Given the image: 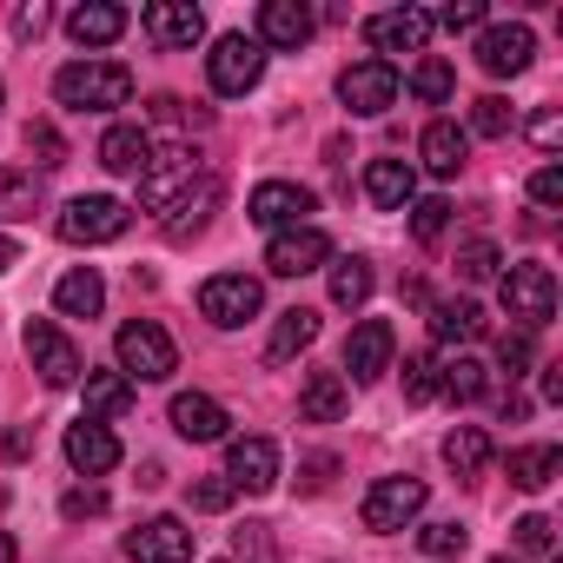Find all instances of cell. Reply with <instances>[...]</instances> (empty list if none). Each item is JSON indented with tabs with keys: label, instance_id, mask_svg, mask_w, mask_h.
I'll use <instances>...</instances> for the list:
<instances>
[{
	"label": "cell",
	"instance_id": "obj_1",
	"mask_svg": "<svg viewBox=\"0 0 563 563\" xmlns=\"http://www.w3.org/2000/svg\"><path fill=\"white\" fill-rule=\"evenodd\" d=\"M54 100L67 113H113V107L133 100V74L120 60H74V67L54 74Z\"/></svg>",
	"mask_w": 563,
	"mask_h": 563
},
{
	"label": "cell",
	"instance_id": "obj_2",
	"mask_svg": "<svg viewBox=\"0 0 563 563\" xmlns=\"http://www.w3.org/2000/svg\"><path fill=\"white\" fill-rule=\"evenodd\" d=\"M113 358H120V378H126V385H159V378H173V372H179V345H173V339H166V325H153V319L120 325Z\"/></svg>",
	"mask_w": 563,
	"mask_h": 563
},
{
	"label": "cell",
	"instance_id": "obj_3",
	"mask_svg": "<svg viewBox=\"0 0 563 563\" xmlns=\"http://www.w3.org/2000/svg\"><path fill=\"white\" fill-rule=\"evenodd\" d=\"M497 292H504V312L523 332H543L556 319V278H550V265H510L497 278Z\"/></svg>",
	"mask_w": 563,
	"mask_h": 563
},
{
	"label": "cell",
	"instance_id": "obj_4",
	"mask_svg": "<svg viewBox=\"0 0 563 563\" xmlns=\"http://www.w3.org/2000/svg\"><path fill=\"white\" fill-rule=\"evenodd\" d=\"M126 225H133V212H126L113 192H80V199L60 206V239H67V245H107V239H120Z\"/></svg>",
	"mask_w": 563,
	"mask_h": 563
},
{
	"label": "cell",
	"instance_id": "obj_5",
	"mask_svg": "<svg viewBox=\"0 0 563 563\" xmlns=\"http://www.w3.org/2000/svg\"><path fill=\"white\" fill-rule=\"evenodd\" d=\"M206 80H212V93H225V100L252 93V87L265 80V47H258V41H245V34L212 41V54H206Z\"/></svg>",
	"mask_w": 563,
	"mask_h": 563
},
{
	"label": "cell",
	"instance_id": "obj_6",
	"mask_svg": "<svg viewBox=\"0 0 563 563\" xmlns=\"http://www.w3.org/2000/svg\"><path fill=\"white\" fill-rule=\"evenodd\" d=\"M199 173H206V166H199L192 146H159V153L146 159V173H140V206H146V212H166L179 192H192Z\"/></svg>",
	"mask_w": 563,
	"mask_h": 563
},
{
	"label": "cell",
	"instance_id": "obj_7",
	"mask_svg": "<svg viewBox=\"0 0 563 563\" xmlns=\"http://www.w3.org/2000/svg\"><path fill=\"white\" fill-rule=\"evenodd\" d=\"M258 306H265V292H258V278H245V272H219V278H206V286H199V312L219 332L258 319Z\"/></svg>",
	"mask_w": 563,
	"mask_h": 563
},
{
	"label": "cell",
	"instance_id": "obj_8",
	"mask_svg": "<svg viewBox=\"0 0 563 563\" xmlns=\"http://www.w3.org/2000/svg\"><path fill=\"white\" fill-rule=\"evenodd\" d=\"M319 265H332V239H325L319 225L272 232V245H265V272H272V278H306V272H319Z\"/></svg>",
	"mask_w": 563,
	"mask_h": 563
},
{
	"label": "cell",
	"instance_id": "obj_9",
	"mask_svg": "<svg viewBox=\"0 0 563 563\" xmlns=\"http://www.w3.org/2000/svg\"><path fill=\"white\" fill-rule=\"evenodd\" d=\"M27 358H34V372L54 385V391H67V385H80V352H74V339L54 325V319H27Z\"/></svg>",
	"mask_w": 563,
	"mask_h": 563
},
{
	"label": "cell",
	"instance_id": "obj_10",
	"mask_svg": "<svg viewBox=\"0 0 563 563\" xmlns=\"http://www.w3.org/2000/svg\"><path fill=\"white\" fill-rule=\"evenodd\" d=\"M339 100L352 107V113H385V107H398V67L391 60H358V67H345L339 74Z\"/></svg>",
	"mask_w": 563,
	"mask_h": 563
},
{
	"label": "cell",
	"instance_id": "obj_11",
	"mask_svg": "<svg viewBox=\"0 0 563 563\" xmlns=\"http://www.w3.org/2000/svg\"><path fill=\"white\" fill-rule=\"evenodd\" d=\"M424 510V477H378L365 490V530H405Z\"/></svg>",
	"mask_w": 563,
	"mask_h": 563
},
{
	"label": "cell",
	"instance_id": "obj_12",
	"mask_svg": "<svg viewBox=\"0 0 563 563\" xmlns=\"http://www.w3.org/2000/svg\"><path fill=\"white\" fill-rule=\"evenodd\" d=\"M306 212H312V192L292 186V179H265V186L245 199V219L265 225V232H292V225H306Z\"/></svg>",
	"mask_w": 563,
	"mask_h": 563
},
{
	"label": "cell",
	"instance_id": "obj_13",
	"mask_svg": "<svg viewBox=\"0 0 563 563\" xmlns=\"http://www.w3.org/2000/svg\"><path fill=\"white\" fill-rule=\"evenodd\" d=\"M365 41H372V60H385V54H424V41H431V14H424V8L372 14V21H365Z\"/></svg>",
	"mask_w": 563,
	"mask_h": 563
},
{
	"label": "cell",
	"instance_id": "obj_14",
	"mask_svg": "<svg viewBox=\"0 0 563 563\" xmlns=\"http://www.w3.org/2000/svg\"><path fill=\"white\" fill-rule=\"evenodd\" d=\"M391 352H398V332H391L385 319H365V325L345 339V372H352V385H378V378L391 372Z\"/></svg>",
	"mask_w": 563,
	"mask_h": 563
},
{
	"label": "cell",
	"instance_id": "obj_15",
	"mask_svg": "<svg viewBox=\"0 0 563 563\" xmlns=\"http://www.w3.org/2000/svg\"><path fill=\"white\" fill-rule=\"evenodd\" d=\"M126 556L133 563H192V530L179 517H146L140 530H126Z\"/></svg>",
	"mask_w": 563,
	"mask_h": 563
},
{
	"label": "cell",
	"instance_id": "obj_16",
	"mask_svg": "<svg viewBox=\"0 0 563 563\" xmlns=\"http://www.w3.org/2000/svg\"><path fill=\"white\" fill-rule=\"evenodd\" d=\"M225 484L232 490H272L278 484V444L272 438H232V451H225Z\"/></svg>",
	"mask_w": 563,
	"mask_h": 563
},
{
	"label": "cell",
	"instance_id": "obj_17",
	"mask_svg": "<svg viewBox=\"0 0 563 563\" xmlns=\"http://www.w3.org/2000/svg\"><path fill=\"white\" fill-rule=\"evenodd\" d=\"M537 60V41H530V27H484L477 34V67L484 74H497V80H510V74H523Z\"/></svg>",
	"mask_w": 563,
	"mask_h": 563
},
{
	"label": "cell",
	"instance_id": "obj_18",
	"mask_svg": "<svg viewBox=\"0 0 563 563\" xmlns=\"http://www.w3.org/2000/svg\"><path fill=\"white\" fill-rule=\"evenodd\" d=\"M212 212H219V179H212V173H199V179H192V192H179V199L159 212V225H166V239H173V245H186L192 232H206V219H212Z\"/></svg>",
	"mask_w": 563,
	"mask_h": 563
},
{
	"label": "cell",
	"instance_id": "obj_19",
	"mask_svg": "<svg viewBox=\"0 0 563 563\" xmlns=\"http://www.w3.org/2000/svg\"><path fill=\"white\" fill-rule=\"evenodd\" d=\"M140 27H146V41H159V47H192V41L206 34V14L192 8V0H153V8L140 14Z\"/></svg>",
	"mask_w": 563,
	"mask_h": 563
},
{
	"label": "cell",
	"instance_id": "obj_20",
	"mask_svg": "<svg viewBox=\"0 0 563 563\" xmlns=\"http://www.w3.org/2000/svg\"><path fill=\"white\" fill-rule=\"evenodd\" d=\"M67 464H74L80 477H107V471L120 464V438H113V424L80 418V424L67 431Z\"/></svg>",
	"mask_w": 563,
	"mask_h": 563
},
{
	"label": "cell",
	"instance_id": "obj_21",
	"mask_svg": "<svg viewBox=\"0 0 563 563\" xmlns=\"http://www.w3.org/2000/svg\"><path fill=\"white\" fill-rule=\"evenodd\" d=\"M306 41H312V8H299V0H265L258 8V47L299 54Z\"/></svg>",
	"mask_w": 563,
	"mask_h": 563
},
{
	"label": "cell",
	"instance_id": "obj_22",
	"mask_svg": "<svg viewBox=\"0 0 563 563\" xmlns=\"http://www.w3.org/2000/svg\"><path fill=\"white\" fill-rule=\"evenodd\" d=\"M418 159H424L438 179H457V173H464V159H471V133H464L457 120H431V126H424V140H418Z\"/></svg>",
	"mask_w": 563,
	"mask_h": 563
},
{
	"label": "cell",
	"instance_id": "obj_23",
	"mask_svg": "<svg viewBox=\"0 0 563 563\" xmlns=\"http://www.w3.org/2000/svg\"><path fill=\"white\" fill-rule=\"evenodd\" d=\"M365 199H372L378 212H405V206L418 199V173H411L405 159H372V166H365Z\"/></svg>",
	"mask_w": 563,
	"mask_h": 563
},
{
	"label": "cell",
	"instance_id": "obj_24",
	"mask_svg": "<svg viewBox=\"0 0 563 563\" xmlns=\"http://www.w3.org/2000/svg\"><path fill=\"white\" fill-rule=\"evenodd\" d=\"M225 405L219 398H206V391H179L173 398V431L179 438H192V444H212V438H225Z\"/></svg>",
	"mask_w": 563,
	"mask_h": 563
},
{
	"label": "cell",
	"instance_id": "obj_25",
	"mask_svg": "<svg viewBox=\"0 0 563 563\" xmlns=\"http://www.w3.org/2000/svg\"><path fill=\"white\" fill-rule=\"evenodd\" d=\"M54 306H60V319H100V306H107V278H100L93 265H74L60 286H54Z\"/></svg>",
	"mask_w": 563,
	"mask_h": 563
},
{
	"label": "cell",
	"instance_id": "obj_26",
	"mask_svg": "<svg viewBox=\"0 0 563 563\" xmlns=\"http://www.w3.org/2000/svg\"><path fill=\"white\" fill-rule=\"evenodd\" d=\"M67 34H74L80 47H113V41L126 34V8H113V0H87V8L67 14Z\"/></svg>",
	"mask_w": 563,
	"mask_h": 563
},
{
	"label": "cell",
	"instance_id": "obj_27",
	"mask_svg": "<svg viewBox=\"0 0 563 563\" xmlns=\"http://www.w3.org/2000/svg\"><path fill=\"white\" fill-rule=\"evenodd\" d=\"M312 339H319V312H312V306L278 312V325H272V339H265V365H286V358H299Z\"/></svg>",
	"mask_w": 563,
	"mask_h": 563
},
{
	"label": "cell",
	"instance_id": "obj_28",
	"mask_svg": "<svg viewBox=\"0 0 563 563\" xmlns=\"http://www.w3.org/2000/svg\"><path fill=\"white\" fill-rule=\"evenodd\" d=\"M146 159H153V133L146 126H107V140H100V166L107 173H146Z\"/></svg>",
	"mask_w": 563,
	"mask_h": 563
},
{
	"label": "cell",
	"instance_id": "obj_29",
	"mask_svg": "<svg viewBox=\"0 0 563 563\" xmlns=\"http://www.w3.org/2000/svg\"><path fill=\"white\" fill-rule=\"evenodd\" d=\"M431 339L438 345H471V339H484V312L471 299H438L431 306Z\"/></svg>",
	"mask_w": 563,
	"mask_h": 563
},
{
	"label": "cell",
	"instance_id": "obj_30",
	"mask_svg": "<svg viewBox=\"0 0 563 563\" xmlns=\"http://www.w3.org/2000/svg\"><path fill=\"white\" fill-rule=\"evenodd\" d=\"M345 405H352V385H345L339 372H312V378H306V391H299V411H306L312 424L345 418Z\"/></svg>",
	"mask_w": 563,
	"mask_h": 563
},
{
	"label": "cell",
	"instance_id": "obj_31",
	"mask_svg": "<svg viewBox=\"0 0 563 563\" xmlns=\"http://www.w3.org/2000/svg\"><path fill=\"white\" fill-rule=\"evenodd\" d=\"M133 411V385L120 372H87V418L107 424V418H126Z\"/></svg>",
	"mask_w": 563,
	"mask_h": 563
},
{
	"label": "cell",
	"instance_id": "obj_32",
	"mask_svg": "<svg viewBox=\"0 0 563 563\" xmlns=\"http://www.w3.org/2000/svg\"><path fill=\"white\" fill-rule=\"evenodd\" d=\"M556 471H563V451H556V444H523V451H510V484H517V490H543Z\"/></svg>",
	"mask_w": 563,
	"mask_h": 563
},
{
	"label": "cell",
	"instance_id": "obj_33",
	"mask_svg": "<svg viewBox=\"0 0 563 563\" xmlns=\"http://www.w3.org/2000/svg\"><path fill=\"white\" fill-rule=\"evenodd\" d=\"M372 299V265L358 258V252H345V258H332V306H345V312H358Z\"/></svg>",
	"mask_w": 563,
	"mask_h": 563
},
{
	"label": "cell",
	"instance_id": "obj_34",
	"mask_svg": "<svg viewBox=\"0 0 563 563\" xmlns=\"http://www.w3.org/2000/svg\"><path fill=\"white\" fill-rule=\"evenodd\" d=\"M444 464H451L457 477H477V471L490 464V438H484V424H457V431L444 438Z\"/></svg>",
	"mask_w": 563,
	"mask_h": 563
},
{
	"label": "cell",
	"instance_id": "obj_35",
	"mask_svg": "<svg viewBox=\"0 0 563 563\" xmlns=\"http://www.w3.org/2000/svg\"><path fill=\"white\" fill-rule=\"evenodd\" d=\"M41 212V179L21 166H0V219H34Z\"/></svg>",
	"mask_w": 563,
	"mask_h": 563
},
{
	"label": "cell",
	"instance_id": "obj_36",
	"mask_svg": "<svg viewBox=\"0 0 563 563\" xmlns=\"http://www.w3.org/2000/svg\"><path fill=\"white\" fill-rule=\"evenodd\" d=\"M484 385H490V378H484V365H477L471 352H457L451 365H438V391H444V398H457V405H477V398H484Z\"/></svg>",
	"mask_w": 563,
	"mask_h": 563
},
{
	"label": "cell",
	"instance_id": "obj_37",
	"mask_svg": "<svg viewBox=\"0 0 563 563\" xmlns=\"http://www.w3.org/2000/svg\"><path fill=\"white\" fill-rule=\"evenodd\" d=\"M451 87H457V74H451V60H444V54H424V60L411 67V93H418L424 107H444V100H451Z\"/></svg>",
	"mask_w": 563,
	"mask_h": 563
},
{
	"label": "cell",
	"instance_id": "obj_38",
	"mask_svg": "<svg viewBox=\"0 0 563 563\" xmlns=\"http://www.w3.org/2000/svg\"><path fill=\"white\" fill-rule=\"evenodd\" d=\"M517 126V113H510V100H497V93H484L477 107H471V133H484V140H504Z\"/></svg>",
	"mask_w": 563,
	"mask_h": 563
},
{
	"label": "cell",
	"instance_id": "obj_39",
	"mask_svg": "<svg viewBox=\"0 0 563 563\" xmlns=\"http://www.w3.org/2000/svg\"><path fill=\"white\" fill-rule=\"evenodd\" d=\"M418 543H424V556H431V563H451V556H464V543H471V537H464V523H424V530H418Z\"/></svg>",
	"mask_w": 563,
	"mask_h": 563
},
{
	"label": "cell",
	"instance_id": "obj_40",
	"mask_svg": "<svg viewBox=\"0 0 563 563\" xmlns=\"http://www.w3.org/2000/svg\"><path fill=\"white\" fill-rule=\"evenodd\" d=\"M405 398H411V405L438 398V358H431V352H411V358H405Z\"/></svg>",
	"mask_w": 563,
	"mask_h": 563
},
{
	"label": "cell",
	"instance_id": "obj_41",
	"mask_svg": "<svg viewBox=\"0 0 563 563\" xmlns=\"http://www.w3.org/2000/svg\"><path fill=\"white\" fill-rule=\"evenodd\" d=\"M457 272L471 278V286H484V278L497 272V245H490V239H471V245L457 252Z\"/></svg>",
	"mask_w": 563,
	"mask_h": 563
},
{
	"label": "cell",
	"instance_id": "obj_42",
	"mask_svg": "<svg viewBox=\"0 0 563 563\" xmlns=\"http://www.w3.org/2000/svg\"><path fill=\"white\" fill-rule=\"evenodd\" d=\"M444 219H451V199H418V206H411V232H418L424 245L444 232Z\"/></svg>",
	"mask_w": 563,
	"mask_h": 563
},
{
	"label": "cell",
	"instance_id": "obj_43",
	"mask_svg": "<svg viewBox=\"0 0 563 563\" xmlns=\"http://www.w3.org/2000/svg\"><path fill=\"white\" fill-rule=\"evenodd\" d=\"M510 530H517V550H530V556H550V517H543V510L517 517Z\"/></svg>",
	"mask_w": 563,
	"mask_h": 563
},
{
	"label": "cell",
	"instance_id": "obj_44",
	"mask_svg": "<svg viewBox=\"0 0 563 563\" xmlns=\"http://www.w3.org/2000/svg\"><path fill=\"white\" fill-rule=\"evenodd\" d=\"M431 27H451V34H471V27H484V0H451L444 14H431Z\"/></svg>",
	"mask_w": 563,
	"mask_h": 563
},
{
	"label": "cell",
	"instance_id": "obj_45",
	"mask_svg": "<svg viewBox=\"0 0 563 563\" xmlns=\"http://www.w3.org/2000/svg\"><path fill=\"white\" fill-rule=\"evenodd\" d=\"M100 510H107V490H100V484H80V490L60 497V517H74V523H80V517H100Z\"/></svg>",
	"mask_w": 563,
	"mask_h": 563
},
{
	"label": "cell",
	"instance_id": "obj_46",
	"mask_svg": "<svg viewBox=\"0 0 563 563\" xmlns=\"http://www.w3.org/2000/svg\"><path fill=\"white\" fill-rule=\"evenodd\" d=\"M530 199L537 206H563V166H537L530 173Z\"/></svg>",
	"mask_w": 563,
	"mask_h": 563
},
{
	"label": "cell",
	"instance_id": "obj_47",
	"mask_svg": "<svg viewBox=\"0 0 563 563\" xmlns=\"http://www.w3.org/2000/svg\"><path fill=\"white\" fill-rule=\"evenodd\" d=\"M232 497H239V490H232L225 477H199V484H192V510H225Z\"/></svg>",
	"mask_w": 563,
	"mask_h": 563
},
{
	"label": "cell",
	"instance_id": "obj_48",
	"mask_svg": "<svg viewBox=\"0 0 563 563\" xmlns=\"http://www.w3.org/2000/svg\"><path fill=\"white\" fill-rule=\"evenodd\" d=\"M530 140H537L543 153H556V146H563V113H556V107H543V113L530 120Z\"/></svg>",
	"mask_w": 563,
	"mask_h": 563
},
{
	"label": "cell",
	"instance_id": "obj_49",
	"mask_svg": "<svg viewBox=\"0 0 563 563\" xmlns=\"http://www.w3.org/2000/svg\"><path fill=\"white\" fill-rule=\"evenodd\" d=\"M27 146L41 153V166H60V159H67V146H60V133H54V126H27Z\"/></svg>",
	"mask_w": 563,
	"mask_h": 563
},
{
	"label": "cell",
	"instance_id": "obj_50",
	"mask_svg": "<svg viewBox=\"0 0 563 563\" xmlns=\"http://www.w3.org/2000/svg\"><path fill=\"white\" fill-rule=\"evenodd\" d=\"M497 358H504V372H510V378H517V372H523V365H530V332H510V339H504V345H497Z\"/></svg>",
	"mask_w": 563,
	"mask_h": 563
},
{
	"label": "cell",
	"instance_id": "obj_51",
	"mask_svg": "<svg viewBox=\"0 0 563 563\" xmlns=\"http://www.w3.org/2000/svg\"><path fill=\"white\" fill-rule=\"evenodd\" d=\"M14 34L21 41H41L47 34V8H41V0H34V8H14Z\"/></svg>",
	"mask_w": 563,
	"mask_h": 563
},
{
	"label": "cell",
	"instance_id": "obj_52",
	"mask_svg": "<svg viewBox=\"0 0 563 563\" xmlns=\"http://www.w3.org/2000/svg\"><path fill=\"white\" fill-rule=\"evenodd\" d=\"M306 471H312V477H306V490H325V484H332V471H339V457H312Z\"/></svg>",
	"mask_w": 563,
	"mask_h": 563
},
{
	"label": "cell",
	"instance_id": "obj_53",
	"mask_svg": "<svg viewBox=\"0 0 563 563\" xmlns=\"http://www.w3.org/2000/svg\"><path fill=\"white\" fill-rule=\"evenodd\" d=\"M543 398H550V405L563 398V365H543Z\"/></svg>",
	"mask_w": 563,
	"mask_h": 563
},
{
	"label": "cell",
	"instance_id": "obj_54",
	"mask_svg": "<svg viewBox=\"0 0 563 563\" xmlns=\"http://www.w3.org/2000/svg\"><path fill=\"white\" fill-rule=\"evenodd\" d=\"M0 457H27V431H8V438H0Z\"/></svg>",
	"mask_w": 563,
	"mask_h": 563
},
{
	"label": "cell",
	"instance_id": "obj_55",
	"mask_svg": "<svg viewBox=\"0 0 563 563\" xmlns=\"http://www.w3.org/2000/svg\"><path fill=\"white\" fill-rule=\"evenodd\" d=\"M14 265H21V245H14L8 232H0V272H14Z\"/></svg>",
	"mask_w": 563,
	"mask_h": 563
},
{
	"label": "cell",
	"instance_id": "obj_56",
	"mask_svg": "<svg viewBox=\"0 0 563 563\" xmlns=\"http://www.w3.org/2000/svg\"><path fill=\"white\" fill-rule=\"evenodd\" d=\"M14 556H21V543H14L8 530H0V563H14Z\"/></svg>",
	"mask_w": 563,
	"mask_h": 563
},
{
	"label": "cell",
	"instance_id": "obj_57",
	"mask_svg": "<svg viewBox=\"0 0 563 563\" xmlns=\"http://www.w3.org/2000/svg\"><path fill=\"white\" fill-rule=\"evenodd\" d=\"M497 563H510V556H497Z\"/></svg>",
	"mask_w": 563,
	"mask_h": 563
}]
</instances>
